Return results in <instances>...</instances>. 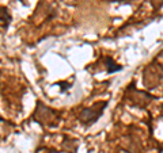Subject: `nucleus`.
<instances>
[{
    "label": "nucleus",
    "mask_w": 163,
    "mask_h": 153,
    "mask_svg": "<svg viewBox=\"0 0 163 153\" xmlns=\"http://www.w3.org/2000/svg\"><path fill=\"white\" fill-rule=\"evenodd\" d=\"M0 121H3V119H1V118H0Z\"/></svg>",
    "instance_id": "nucleus-4"
},
{
    "label": "nucleus",
    "mask_w": 163,
    "mask_h": 153,
    "mask_svg": "<svg viewBox=\"0 0 163 153\" xmlns=\"http://www.w3.org/2000/svg\"><path fill=\"white\" fill-rule=\"evenodd\" d=\"M106 102L103 103H95L93 107H88V109H84L82 111L80 114V122L83 123H91V122H95L103 112V109L106 107Z\"/></svg>",
    "instance_id": "nucleus-1"
},
{
    "label": "nucleus",
    "mask_w": 163,
    "mask_h": 153,
    "mask_svg": "<svg viewBox=\"0 0 163 153\" xmlns=\"http://www.w3.org/2000/svg\"><path fill=\"white\" fill-rule=\"evenodd\" d=\"M37 109L44 112V115H41V114H35V112H34V118L37 119V122L42 123V125H49V126H55V125L50 122V121H55V122L57 123V121H58L57 114L52 110V109L45 107L42 103H37Z\"/></svg>",
    "instance_id": "nucleus-2"
},
{
    "label": "nucleus",
    "mask_w": 163,
    "mask_h": 153,
    "mask_svg": "<svg viewBox=\"0 0 163 153\" xmlns=\"http://www.w3.org/2000/svg\"><path fill=\"white\" fill-rule=\"evenodd\" d=\"M105 61H106V65H107V72L109 73H113V72H118V71H121L122 69V67L121 65H118V64H116V62L110 58V57H106L105 58Z\"/></svg>",
    "instance_id": "nucleus-3"
}]
</instances>
